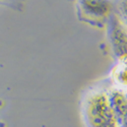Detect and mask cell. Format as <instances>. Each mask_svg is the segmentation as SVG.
I'll use <instances>...</instances> for the list:
<instances>
[{
	"mask_svg": "<svg viewBox=\"0 0 127 127\" xmlns=\"http://www.w3.org/2000/svg\"><path fill=\"white\" fill-rule=\"evenodd\" d=\"M121 10L123 13V17L125 18V20L127 22V0H123L121 3Z\"/></svg>",
	"mask_w": 127,
	"mask_h": 127,
	"instance_id": "6",
	"label": "cell"
},
{
	"mask_svg": "<svg viewBox=\"0 0 127 127\" xmlns=\"http://www.w3.org/2000/svg\"><path fill=\"white\" fill-rule=\"evenodd\" d=\"M111 77L115 88L127 90V63L117 62L111 72Z\"/></svg>",
	"mask_w": 127,
	"mask_h": 127,
	"instance_id": "5",
	"label": "cell"
},
{
	"mask_svg": "<svg viewBox=\"0 0 127 127\" xmlns=\"http://www.w3.org/2000/svg\"><path fill=\"white\" fill-rule=\"evenodd\" d=\"M113 111L120 127H127V90L113 88L108 91Z\"/></svg>",
	"mask_w": 127,
	"mask_h": 127,
	"instance_id": "4",
	"label": "cell"
},
{
	"mask_svg": "<svg viewBox=\"0 0 127 127\" xmlns=\"http://www.w3.org/2000/svg\"><path fill=\"white\" fill-rule=\"evenodd\" d=\"M108 40L117 62L127 63V24L118 14H111L108 22Z\"/></svg>",
	"mask_w": 127,
	"mask_h": 127,
	"instance_id": "2",
	"label": "cell"
},
{
	"mask_svg": "<svg viewBox=\"0 0 127 127\" xmlns=\"http://www.w3.org/2000/svg\"><path fill=\"white\" fill-rule=\"evenodd\" d=\"M82 116L88 127H120L113 111L108 92L89 93L82 103Z\"/></svg>",
	"mask_w": 127,
	"mask_h": 127,
	"instance_id": "1",
	"label": "cell"
},
{
	"mask_svg": "<svg viewBox=\"0 0 127 127\" xmlns=\"http://www.w3.org/2000/svg\"><path fill=\"white\" fill-rule=\"evenodd\" d=\"M77 10L80 17L90 22H102L112 14L110 0H77Z\"/></svg>",
	"mask_w": 127,
	"mask_h": 127,
	"instance_id": "3",
	"label": "cell"
}]
</instances>
